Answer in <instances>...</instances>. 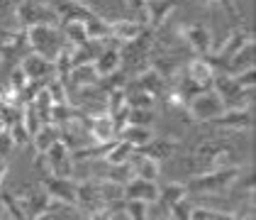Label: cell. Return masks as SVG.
<instances>
[{"label":"cell","mask_w":256,"mask_h":220,"mask_svg":"<svg viewBox=\"0 0 256 220\" xmlns=\"http://www.w3.org/2000/svg\"><path fill=\"white\" fill-rule=\"evenodd\" d=\"M242 174V166L239 164H227V166H215V169H208L202 174L193 176L190 181H186V191H188V198H196V196H210V193H224L232 188L234 179Z\"/></svg>","instance_id":"1"},{"label":"cell","mask_w":256,"mask_h":220,"mask_svg":"<svg viewBox=\"0 0 256 220\" xmlns=\"http://www.w3.org/2000/svg\"><path fill=\"white\" fill-rule=\"evenodd\" d=\"M24 35H27L30 52H34L49 61H56V57L66 47V37L56 25H32L24 30Z\"/></svg>","instance_id":"2"},{"label":"cell","mask_w":256,"mask_h":220,"mask_svg":"<svg viewBox=\"0 0 256 220\" xmlns=\"http://www.w3.org/2000/svg\"><path fill=\"white\" fill-rule=\"evenodd\" d=\"M212 91L222 98L224 110L254 105V88H242L232 74H222V71L215 74V79H212Z\"/></svg>","instance_id":"3"},{"label":"cell","mask_w":256,"mask_h":220,"mask_svg":"<svg viewBox=\"0 0 256 220\" xmlns=\"http://www.w3.org/2000/svg\"><path fill=\"white\" fill-rule=\"evenodd\" d=\"M18 205L22 208V213L27 215V220H44L46 215H54L59 210H68V205H64L61 200L52 198L46 191H24L22 196H15Z\"/></svg>","instance_id":"4"},{"label":"cell","mask_w":256,"mask_h":220,"mask_svg":"<svg viewBox=\"0 0 256 220\" xmlns=\"http://www.w3.org/2000/svg\"><path fill=\"white\" fill-rule=\"evenodd\" d=\"M15 22L20 30H27L32 25H56V27L61 25L54 8H49L46 3H37V0H18Z\"/></svg>","instance_id":"5"},{"label":"cell","mask_w":256,"mask_h":220,"mask_svg":"<svg viewBox=\"0 0 256 220\" xmlns=\"http://www.w3.org/2000/svg\"><path fill=\"white\" fill-rule=\"evenodd\" d=\"M186 110H188L190 120L212 122L217 115L224 113V103H222V98L217 96L212 88H208V91H202V93H198V96H193V98L188 100L186 103Z\"/></svg>","instance_id":"6"},{"label":"cell","mask_w":256,"mask_h":220,"mask_svg":"<svg viewBox=\"0 0 256 220\" xmlns=\"http://www.w3.org/2000/svg\"><path fill=\"white\" fill-rule=\"evenodd\" d=\"M254 35H252V30H244V27H236L234 32L224 40V44L220 47V52L217 54H205L202 59L208 61L210 66H212V71H222V74H227V66H230V59L234 57L236 52L244 47V42L246 40H252Z\"/></svg>","instance_id":"7"},{"label":"cell","mask_w":256,"mask_h":220,"mask_svg":"<svg viewBox=\"0 0 256 220\" xmlns=\"http://www.w3.org/2000/svg\"><path fill=\"white\" fill-rule=\"evenodd\" d=\"M196 157L202 161L205 166H210V169H215V166H227V164H232L234 147L224 140H208L196 149Z\"/></svg>","instance_id":"8"},{"label":"cell","mask_w":256,"mask_h":220,"mask_svg":"<svg viewBox=\"0 0 256 220\" xmlns=\"http://www.w3.org/2000/svg\"><path fill=\"white\" fill-rule=\"evenodd\" d=\"M44 157H46V166H49V174H52V176H61V179H71V176H74L76 161H74L71 149L61 140L54 142V144L44 152Z\"/></svg>","instance_id":"9"},{"label":"cell","mask_w":256,"mask_h":220,"mask_svg":"<svg viewBox=\"0 0 256 220\" xmlns=\"http://www.w3.org/2000/svg\"><path fill=\"white\" fill-rule=\"evenodd\" d=\"M215 127L220 130H236V132H252L254 130V105L246 108H230L222 115H217L212 120Z\"/></svg>","instance_id":"10"},{"label":"cell","mask_w":256,"mask_h":220,"mask_svg":"<svg viewBox=\"0 0 256 220\" xmlns=\"http://www.w3.org/2000/svg\"><path fill=\"white\" fill-rule=\"evenodd\" d=\"M42 191H46L52 198L61 200L68 208H76V181L74 179H61V176H42L40 179Z\"/></svg>","instance_id":"11"},{"label":"cell","mask_w":256,"mask_h":220,"mask_svg":"<svg viewBox=\"0 0 256 220\" xmlns=\"http://www.w3.org/2000/svg\"><path fill=\"white\" fill-rule=\"evenodd\" d=\"M20 69L24 71V76L27 81H46L54 79L56 76V69H54V61L44 59L40 54H34V52H27L24 57L20 59Z\"/></svg>","instance_id":"12"},{"label":"cell","mask_w":256,"mask_h":220,"mask_svg":"<svg viewBox=\"0 0 256 220\" xmlns=\"http://www.w3.org/2000/svg\"><path fill=\"white\" fill-rule=\"evenodd\" d=\"M27 35L24 30H10V27H0V59H22L27 52Z\"/></svg>","instance_id":"13"},{"label":"cell","mask_w":256,"mask_h":220,"mask_svg":"<svg viewBox=\"0 0 256 220\" xmlns=\"http://www.w3.org/2000/svg\"><path fill=\"white\" fill-rule=\"evenodd\" d=\"M164 86H166V79L158 74L154 66H144L134 79L124 86V91H144V93H152V96H161L164 93Z\"/></svg>","instance_id":"14"},{"label":"cell","mask_w":256,"mask_h":220,"mask_svg":"<svg viewBox=\"0 0 256 220\" xmlns=\"http://www.w3.org/2000/svg\"><path fill=\"white\" fill-rule=\"evenodd\" d=\"M52 8L59 22H88L98 15L88 8V3H80V0H56Z\"/></svg>","instance_id":"15"},{"label":"cell","mask_w":256,"mask_h":220,"mask_svg":"<svg viewBox=\"0 0 256 220\" xmlns=\"http://www.w3.org/2000/svg\"><path fill=\"white\" fill-rule=\"evenodd\" d=\"M180 35H183V40L188 42V47L196 52L198 57H205V54L212 52V32H210L205 25L180 27Z\"/></svg>","instance_id":"16"},{"label":"cell","mask_w":256,"mask_h":220,"mask_svg":"<svg viewBox=\"0 0 256 220\" xmlns=\"http://www.w3.org/2000/svg\"><path fill=\"white\" fill-rule=\"evenodd\" d=\"M176 8H178V0H146V5H144V20L146 22L144 25L152 32H156L158 27L168 20V15Z\"/></svg>","instance_id":"17"},{"label":"cell","mask_w":256,"mask_h":220,"mask_svg":"<svg viewBox=\"0 0 256 220\" xmlns=\"http://www.w3.org/2000/svg\"><path fill=\"white\" fill-rule=\"evenodd\" d=\"M122 198H139V200H146L149 205L158 200V186L156 181H146V179H139V176H132L122 186Z\"/></svg>","instance_id":"18"},{"label":"cell","mask_w":256,"mask_h":220,"mask_svg":"<svg viewBox=\"0 0 256 220\" xmlns=\"http://www.w3.org/2000/svg\"><path fill=\"white\" fill-rule=\"evenodd\" d=\"M93 66H96V74L100 79L102 76H110L122 69V54H120V44H105L98 52V57L93 59Z\"/></svg>","instance_id":"19"},{"label":"cell","mask_w":256,"mask_h":220,"mask_svg":"<svg viewBox=\"0 0 256 220\" xmlns=\"http://www.w3.org/2000/svg\"><path fill=\"white\" fill-rule=\"evenodd\" d=\"M98 74H96V66H93V61H88V64H80V66H74L71 71H68V76H66V88H68V96H71V91H86V88H93L96 83H98Z\"/></svg>","instance_id":"20"},{"label":"cell","mask_w":256,"mask_h":220,"mask_svg":"<svg viewBox=\"0 0 256 220\" xmlns=\"http://www.w3.org/2000/svg\"><path fill=\"white\" fill-rule=\"evenodd\" d=\"M178 140L174 137H154L152 142H146L144 147H139L137 152L139 154H144V157H152L154 161H164L168 159V157H174L178 152Z\"/></svg>","instance_id":"21"},{"label":"cell","mask_w":256,"mask_h":220,"mask_svg":"<svg viewBox=\"0 0 256 220\" xmlns=\"http://www.w3.org/2000/svg\"><path fill=\"white\" fill-rule=\"evenodd\" d=\"M88 132H90V140H93V142L118 140V132H115L112 118H110L108 113H96V115H88Z\"/></svg>","instance_id":"22"},{"label":"cell","mask_w":256,"mask_h":220,"mask_svg":"<svg viewBox=\"0 0 256 220\" xmlns=\"http://www.w3.org/2000/svg\"><path fill=\"white\" fill-rule=\"evenodd\" d=\"M146 25L142 20H110V40H115L118 44L137 40L139 35H144Z\"/></svg>","instance_id":"23"},{"label":"cell","mask_w":256,"mask_h":220,"mask_svg":"<svg viewBox=\"0 0 256 220\" xmlns=\"http://www.w3.org/2000/svg\"><path fill=\"white\" fill-rule=\"evenodd\" d=\"M186 76H188L190 81H196L200 88H212L215 71H212V66L202 59V57H198V59L188 61V66H186Z\"/></svg>","instance_id":"24"},{"label":"cell","mask_w":256,"mask_h":220,"mask_svg":"<svg viewBox=\"0 0 256 220\" xmlns=\"http://www.w3.org/2000/svg\"><path fill=\"white\" fill-rule=\"evenodd\" d=\"M154 137H156V135H154V127H142V125H124L118 135V140L130 142L134 149L144 147L146 142H152Z\"/></svg>","instance_id":"25"},{"label":"cell","mask_w":256,"mask_h":220,"mask_svg":"<svg viewBox=\"0 0 256 220\" xmlns=\"http://www.w3.org/2000/svg\"><path fill=\"white\" fill-rule=\"evenodd\" d=\"M246 69H254V37L244 42V47L230 59L227 74H239V71H246Z\"/></svg>","instance_id":"26"},{"label":"cell","mask_w":256,"mask_h":220,"mask_svg":"<svg viewBox=\"0 0 256 220\" xmlns=\"http://www.w3.org/2000/svg\"><path fill=\"white\" fill-rule=\"evenodd\" d=\"M130 164H132V174L139 176V179H146V181L158 179V161H154L152 157H144V154L134 152Z\"/></svg>","instance_id":"27"},{"label":"cell","mask_w":256,"mask_h":220,"mask_svg":"<svg viewBox=\"0 0 256 220\" xmlns=\"http://www.w3.org/2000/svg\"><path fill=\"white\" fill-rule=\"evenodd\" d=\"M61 137V130L56 125H52V122H44L40 130L32 135V144H34V149H37V154H44L54 142Z\"/></svg>","instance_id":"28"},{"label":"cell","mask_w":256,"mask_h":220,"mask_svg":"<svg viewBox=\"0 0 256 220\" xmlns=\"http://www.w3.org/2000/svg\"><path fill=\"white\" fill-rule=\"evenodd\" d=\"M61 32H64V37H66V42L71 47H86V44H90L88 32H86V22H61Z\"/></svg>","instance_id":"29"},{"label":"cell","mask_w":256,"mask_h":220,"mask_svg":"<svg viewBox=\"0 0 256 220\" xmlns=\"http://www.w3.org/2000/svg\"><path fill=\"white\" fill-rule=\"evenodd\" d=\"M188 196V191H186V183H180V181H171V183H166L164 188H158V200L164 203V208L168 210L171 205H176L178 200H183Z\"/></svg>","instance_id":"30"},{"label":"cell","mask_w":256,"mask_h":220,"mask_svg":"<svg viewBox=\"0 0 256 220\" xmlns=\"http://www.w3.org/2000/svg\"><path fill=\"white\" fill-rule=\"evenodd\" d=\"M137 149L130 144V142H124V140H118L115 142V147L105 154V164H110V166H118V164H127V161L132 159V154H134Z\"/></svg>","instance_id":"31"},{"label":"cell","mask_w":256,"mask_h":220,"mask_svg":"<svg viewBox=\"0 0 256 220\" xmlns=\"http://www.w3.org/2000/svg\"><path fill=\"white\" fill-rule=\"evenodd\" d=\"M122 210L130 220H149V203L139 198H122Z\"/></svg>","instance_id":"32"},{"label":"cell","mask_w":256,"mask_h":220,"mask_svg":"<svg viewBox=\"0 0 256 220\" xmlns=\"http://www.w3.org/2000/svg\"><path fill=\"white\" fill-rule=\"evenodd\" d=\"M154 122H156V110L154 108H130V113H127V125L154 127Z\"/></svg>","instance_id":"33"},{"label":"cell","mask_w":256,"mask_h":220,"mask_svg":"<svg viewBox=\"0 0 256 220\" xmlns=\"http://www.w3.org/2000/svg\"><path fill=\"white\" fill-rule=\"evenodd\" d=\"M46 93L52 96L54 103H71V96H68V88H66V83L61 79H49L46 81Z\"/></svg>","instance_id":"34"},{"label":"cell","mask_w":256,"mask_h":220,"mask_svg":"<svg viewBox=\"0 0 256 220\" xmlns=\"http://www.w3.org/2000/svg\"><path fill=\"white\" fill-rule=\"evenodd\" d=\"M127 105L130 108H154L156 105V96L144 93V91H132V93H127Z\"/></svg>","instance_id":"35"},{"label":"cell","mask_w":256,"mask_h":220,"mask_svg":"<svg viewBox=\"0 0 256 220\" xmlns=\"http://www.w3.org/2000/svg\"><path fill=\"white\" fill-rule=\"evenodd\" d=\"M8 132H10V137L15 140V144H30L32 142V135L27 132V127H24V122L20 120H15L12 125H8Z\"/></svg>","instance_id":"36"},{"label":"cell","mask_w":256,"mask_h":220,"mask_svg":"<svg viewBox=\"0 0 256 220\" xmlns=\"http://www.w3.org/2000/svg\"><path fill=\"white\" fill-rule=\"evenodd\" d=\"M5 86H8L10 91H15L18 96L22 93V88L27 86V76H24V71L20 69V64H18L12 71H10V76H8V81H5Z\"/></svg>","instance_id":"37"},{"label":"cell","mask_w":256,"mask_h":220,"mask_svg":"<svg viewBox=\"0 0 256 220\" xmlns=\"http://www.w3.org/2000/svg\"><path fill=\"white\" fill-rule=\"evenodd\" d=\"M149 66H154L164 79H174L178 71V61L176 59H154Z\"/></svg>","instance_id":"38"},{"label":"cell","mask_w":256,"mask_h":220,"mask_svg":"<svg viewBox=\"0 0 256 220\" xmlns=\"http://www.w3.org/2000/svg\"><path fill=\"white\" fill-rule=\"evenodd\" d=\"M236 79V83L242 86V88H254L256 83V71L254 69H246V71H239V74H232Z\"/></svg>","instance_id":"39"},{"label":"cell","mask_w":256,"mask_h":220,"mask_svg":"<svg viewBox=\"0 0 256 220\" xmlns=\"http://www.w3.org/2000/svg\"><path fill=\"white\" fill-rule=\"evenodd\" d=\"M15 147H18L15 140H12V137H10V132L5 130V132L0 135V159H8V157H10V152H12Z\"/></svg>","instance_id":"40"},{"label":"cell","mask_w":256,"mask_h":220,"mask_svg":"<svg viewBox=\"0 0 256 220\" xmlns=\"http://www.w3.org/2000/svg\"><path fill=\"white\" fill-rule=\"evenodd\" d=\"M15 5H18V0H0V27H5V20L10 15L15 18Z\"/></svg>","instance_id":"41"},{"label":"cell","mask_w":256,"mask_h":220,"mask_svg":"<svg viewBox=\"0 0 256 220\" xmlns=\"http://www.w3.org/2000/svg\"><path fill=\"white\" fill-rule=\"evenodd\" d=\"M215 3L224 8V13H227L232 20H242V15H239V10H236V3H234V0H215Z\"/></svg>","instance_id":"42"},{"label":"cell","mask_w":256,"mask_h":220,"mask_svg":"<svg viewBox=\"0 0 256 220\" xmlns=\"http://www.w3.org/2000/svg\"><path fill=\"white\" fill-rule=\"evenodd\" d=\"M212 220H254V215H239V213H222V210H212Z\"/></svg>","instance_id":"43"},{"label":"cell","mask_w":256,"mask_h":220,"mask_svg":"<svg viewBox=\"0 0 256 220\" xmlns=\"http://www.w3.org/2000/svg\"><path fill=\"white\" fill-rule=\"evenodd\" d=\"M144 5H146V0H124V8L137 13L139 18H144Z\"/></svg>","instance_id":"44"},{"label":"cell","mask_w":256,"mask_h":220,"mask_svg":"<svg viewBox=\"0 0 256 220\" xmlns=\"http://www.w3.org/2000/svg\"><path fill=\"white\" fill-rule=\"evenodd\" d=\"M166 103H168V105H174V108H186V98H183L178 91H171V93L166 96Z\"/></svg>","instance_id":"45"},{"label":"cell","mask_w":256,"mask_h":220,"mask_svg":"<svg viewBox=\"0 0 256 220\" xmlns=\"http://www.w3.org/2000/svg\"><path fill=\"white\" fill-rule=\"evenodd\" d=\"M112 215H115V213H112L110 208H105V210H98V213H90L88 220H112Z\"/></svg>","instance_id":"46"},{"label":"cell","mask_w":256,"mask_h":220,"mask_svg":"<svg viewBox=\"0 0 256 220\" xmlns=\"http://www.w3.org/2000/svg\"><path fill=\"white\" fill-rule=\"evenodd\" d=\"M5 174H8V159H0V191H2V181H5Z\"/></svg>","instance_id":"47"},{"label":"cell","mask_w":256,"mask_h":220,"mask_svg":"<svg viewBox=\"0 0 256 220\" xmlns=\"http://www.w3.org/2000/svg\"><path fill=\"white\" fill-rule=\"evenodd\" d=\"M5 130H8V125H5V120H2V118H0V135H2V132H5Z\"/></svg>","instance_id":"48"},{"label":"cell","mask_w":256,"mask_h":220,"mask_svg":"<svg viewBox=\"0 0 256 220\" xmlns=\"http://www.w3.org/2000/svg\"><path fill=\"white\" fill-rule=\"evenodd\" d=\"M37 3H49V0H37Z\"/></svg>","instance_id":"49"},{"label":"cell","mask_w":256,"mask_h":220,"mask_svg":"<svg viewBox=\"0 0 256 220\" xmlns=\"http://www.w3.org/2000/svg\"><path fill=\"white\" fill-rule=\"evenodd\" d=\"M161 220H166V218H161Z\"/></svg>","instance_id":"50"},{"label":"cell","mask_w":256,"mask_h":220,"mask_svg":"<svg viewBox=\"0 0 256 220\" xmlns=\"http://www.w3.org/2000/svg\"><path fill=\"white\" fill-rule=\"evenodd\" d=\"M88 3H90V0H88Z\"/></svg>","instance_id":"51"},{"label":"cell","mask_w":256,"mask_h":220,"mask_svg":"<svg viewBox=\"0 0 256 220\" xmlns=\"http://www.w3.org/2000/svg\"><path fill=\"white\" fill-rule=\"evenodd\" d=\"M8 220H10V218H8Z\"/></svg>","instance_id":"52"}]
</instances>
